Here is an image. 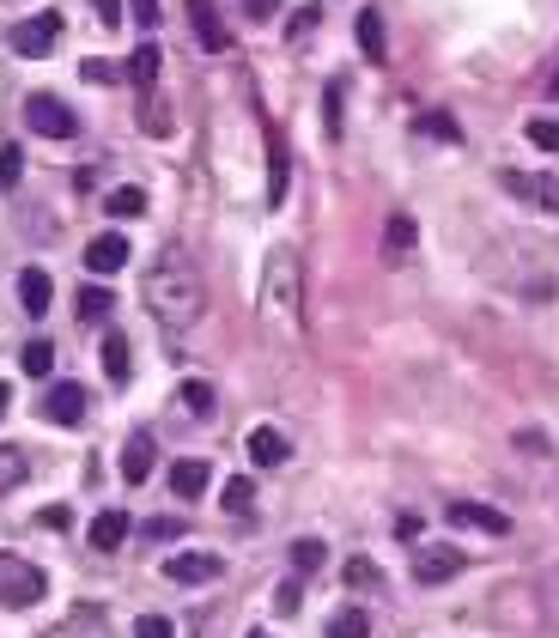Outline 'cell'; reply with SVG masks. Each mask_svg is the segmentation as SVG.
Instances as JSON below:
<instances>
[{
  "label": "cell",
  "instance_id": "6da1fadb",
  "mask_svg": "<svg viewBox=\"0 0 559 638\" xmlns=\"http://www.w3.org/2000/svg\"><path fill=\"white\" fill-rule=\"evenodd\" d=\"M141 299H146V311H153L158 328L189 335V328L201 323V311H208V280H201V268L182 256V249H165V256L146 268Z\"/></svg>",
  "mask_w": 559,
  "mask_h": 638
},
{
  "label": "cell",
  "instance_id": "7a4b0ae2",
  "mask_svg": "<svg viewBox=\"0 0 559 638\" xmlns=\"http://www.w3.org/2000/svg\"><path fill=\"white\" fill-rule=\"evenodd\" d=\"M261 316L280 328H299V249L280 244L268 256V280H261Z\"/></svg>",
  "mask_w": 559,
  "mask_h": 638
},
{
  "label": "cell",
  "instance_id": "3957f363",
  "mask_svg": "<svg viewBox=\"0 0 559 638\" xmlns=\"http://www.w3.org/2000/svg\"><path fill=\"white\" fill-rule=\"evenodd\" d=\"M43 596H49L43 566L19 560V553H0V608H37Z\"/></svg>",
  "mask_w": 559,
  "mask_h": 638
},
{
  "label": "cell",
  "instance_id": "277c9868",
  "mask_svg": "<svg viewBox=\"0 0 559 638\" xmlns=\"http://www.w3.org/2000/svg\"><path fill=\"white\" fill-rule=\"evenodd\" d=\"M25 122H31V134H49V141H74V134H79V116L55 98V91H31V98H25Z\"/></svg>",
  "mask_w": 559,
  "mask_h": 638
},
{
  "label": "cell",
  "instance_id": "5b68a950",
  "mask_svg": "<svg viewBox=\"0 0 559 638\" xmlns=\"http://www.w3.org/2000/svg\"><path fill=\"white\" fill-rule=\"evenodd\" d=\"M13 55H25V61H43V55H55V43H62V13H37L25 19V25H13Z\"/></svg>",
  "mask_w": 559,
  "mask_h": 638
},
{
  "label": "cell",
  "instance_id": "8992f818",
  "mask_svg": "<svg viewBox=\"0 0 559 638\" xmlns=\"http://www.w3.org/2000/svg\"><path fill=\"white\" fill-rule=\"evenodd\" d=\"M462 566H469V560H462V553H456V547H420V553H414V584H450V578L456 572H462Z\"/></svg>",
  "mask_w": 559,
  "mask_h": 638
},
{
  "label": "cell",
  "instance_id": "52a82bcc",
  "mask_svg": "<svg viewBox=\"0 0 559 638\" xmlns=\"http://www.w3.org/2000/svg\"><path fill=\"white\" fill-rule=\"evenodd\" d=\"M444 517L456 523V529H481V535H511V517L493 505H481V499H450V511Z\"/></svg>",
  "mask_w": 559,
  "mask_h": 638
},
{
  "label": "cell",
  "instance_id": "ba28073f",
  "mask_svg": "<svg viewBox=\"0 0 559 638\" xmlns=\"http://www.w3.org/2000/svg\"><path fill=\"white\" fill-rule=\"evenodd\" d=\"M220 572H225L220 553H170V560H165V578H170V584H213Z\"/></svg>",
  "mask_w": 559,
  "mask_h": 638
},
{
  "label": "cell",
  "instance_id": "9c48e42d",
  "mask_svg": "<svg viewBox=\"0 0 559 638\" xmlns=\"http://www.w3.org/2000/svg\"><path fill=\"white\" fill-rule=\"evenodd\" d=\"M189 25H195V37H201V49H208V55L232 49V37H225V19H220V7H213V0H189Z\"/></svg>",
  "mask_w": 559,
  "mask_h": 638
},
{
  "label": "cell",
  "instance_id": "30bf717a",
  "mask_svg": "<svg viewBox=\"0 0 559 638\" xmlns=\"http://www.w3.org/2000/svg\"><path fill=\"white\" fill-rule=\"evenodd\" d=\"M511 189V195H523V201H535V208H547V213H559V182L554 177H529V170H505L499 177Z\"/></svg>",
  "mask_w": 559,
  "mask_h": 638
},
{
  "label": "cell",
  "instance_id": "8fae6325",
  "mask_svg": "<svg viewBox=\"0 0 559 638\" xmlns=\"http://www.w3.org/2000/svg\"><path fill=\"white\" fill-rule=\"evenodd\" d=\"M86 268H91V273H116V268H128V237H122V232L91 237V244H86Z\"/></svg>",
  "mask_w": 559,
  "mask_h": 638
},
{
  "label": "cell",
  "instance_id": "7c38bea8",
  "mask_svg": "<svg viewBox=\"0 0 559 638\" xmlns=\"http://www.w3.org/2000/svg\"><path fill=\"white\" fill-rule=\"evenodd\" d=\"M287 456H292V444H287V432H280V426H256V432H249V462H256V469H280Z\"/></svg>",
  "mask_w": 559,
  "mask_h": 638
},
{
  "label": "cell",
  "instance_id": "4fadbf2b",
  "mask_svg": "<svg viewBox=\"0 0 559 638\" xmlns=\"http://www.w3.org/2000/svg\"><path fill=\"white\" fill-rule=\"evenodd\" d=\"M43 414H49L55 426H79V419H86V390H79V383H55Z\"/></svg>",
  "mask_w": 559,
  "mask_h": 638
},
{
  "label": "cell",
  "instance_id": "5bb4252c",
  "mask_svg": "<svg viewBox=\"0 0 559 638\" xmlns=\"http://www.w3.org/2000/svg\"><path fill=\"white\" fill-rule=\"evenodd\" d=\"M49 638H110V614L104 608H74Z\"/></svg>",
  "mask_w": 559,
  "mask_h": 638
},
{
  "label": "cell",
  "instance_id": "9a60e30c",
  "mask_svg": "<svg viewBox=\"0 0 559 638\" xmlns=\"http://www.w3.org/2000/svg\"><path fill=\"white\" fill-rule=\"evenodd\" d=\"M208 481H213L208 462H195V456L170 462V493H177V499H201V493H208Z\"/></svg>",
  "mask_w": 559,
  "mask_h": 638
},
{
  "label": "cell",
  "instance_id": "2e32d148",
  "mask_svg": "<svg viewBox=\"0 0 559 638\" xmlns=\"http://www.w3.org/2000/svg\"><path fill=\"white\" fill-rule=\"evenodd\" d=\"M122 541H128V511H98L91 517V547L98 553H116Z\"/></svg>",
  "mask_w": 559,
  "mask_h": 638
},
{
  "label": "cell",
  "instance_id": "e0dca14e",
  "mask_svg": "<svg viewBox=\"0 0 559 638\" xmlns=\"http://www.w3.org/2000/svg\"><path fill=\"white\" fill-rule=\"evenodd\" d=\"M110 311H116V292L110 287H79V299H74L79 323H110Z\"/></svg>",
  "mask_w": 559,
  "mask_h": 638
},
{
  "label": "cell",
  "instance_id": "ac0fdd59",
  "mask_svg": "<svg viewBox=\"0 0 559 638\" xmlns=\"http://www.w3.org/2000/svg\"><path fill=\"white\" fill-rule=\"evenodd\" d=\"M31 481V450H19V444H0V499L13 493V486Z\"/></svg>",
  "mask_w": 559,
  "mask_h": 638
},
{
  "label": "cell",
  "instance_id": "d6986e66",
  "mask_svg": "<svg viewBox=\"0 0 559 638\" xmlns=\"http://www.w3.org/2000/svg\"><path fill=\"white\" fill-rule=\"evenodd\" d=\"M49 273H43V268H25V273H19V304H25V316H43V311H49Z\"/></svg>",
  "mask_w": 559,
  "mask_h": 638
},
{
  "label": "cell",
  "instance_id": "ffe728a7",
  "mask_svg": "<svg viewBox=\"0 0 559 638\" xmlns=\"http://www.w3.org/2000/svg\"><path fill=\"white\" fill-rule=\"evenodd\" d=\"M146 474H153V438H128L122 444V481L141 486Z\"/></svg>",
  "mask_w": 559,
  "mask_h": 638
},
{
  "label": "cell",
  "instance_id": "44dd1931",
  "mask_svg": "<svg viewBox=\"0 0 559 638\" xmlns=\"http://www.w3.org/2000/svg\"><path fill=\"white\" fill-rule=\"evenodd\" d=\"M287 177H292V165H287V141L273 134V146H268V208H280V201H287Z\"/></svg>",
  "mask_w": 559,
  "mask_h": 638
},
{
  "label": "cell",
  "instance_id": "7402d4cb",
  "mask_svg": "<svg viewBox=\"0 0 559 638\" xmlns=\"http://www.w3.org/2000/svg\"><path fill=\"white\" fill-rule=\"evenodd\" d=\"M158 67H165V55H158V43H141V49L128 55V79H134V86H141V91H153Z\"/></svg>",
  "mask_w": 559,
  "mask_h": 638
},
{
  "label": "cell",
  "instance_id": "603a6c76",
  "mask_svg": "<svg viewBox=\"0 0 559 638\" xmlns=\"http://www.w3.org/2000/svg\"><path fill=\"white\" fill-rule=\"evenodd\" d=\"M359 49H365V61H390V49H383V19L371 7L359 13Z\"/></svg>",
  "mask_w": 559,
  "mask_h": 638
},
{
  "label": "cell",
  "instance_id": "cb8c5ba5",
  "mask_svg": "<svg viewBox=\"0 0 559 638\" xmlns=\"http://www.w3.org/2000/svg\"><path fill=\"white\" fill-rule=\"evenodd\" d=\"M104 371H110L116 383L134 371V347H128V335H104Z\"/></svg>",
  "mask_w": 559,
  "mask_h": 638
},
{
  "label": "cell",
  "instance_id": "d4e9b609",
  "mask_svg": "<svg viewBox=\"0 0 559 638\" xmlns=\"http://www.w3.org/2000/svg\"><path fill=\"white\" fill-rule=\"evenodd\" d=\"M414 220H407V213H395V220H390V232H383V249H390V261H402L407 256V249H414Z\"/></svg>",
  "mask_w": 559,
  "mask_h": 638
},
{
  "label": "cell",
  "instance_id": "484cf974",
  "mask_svg": "<svg viewBox=\"0 0 559 638\" xmlns=\"http://www.w3.org/2000/svg\"><path fill=\"white\" fill-rule=\"evenodd\" d=\"M104 208L116 213V220H134V213H146V195L134 189V182H122V189H110V195H104Z\"/></svg>",
  "mask_w": 559,
  "mask_h": 638
},
{
  "label": "cell",
  "instance_id": "4316f807",
  "mask_svg": "<svg viewBox=\"0 0 559 638\" xmlns=\"http://www.w3.org/2000/svg\"><path fill=\"white\" fill-rule=\"evenodd\" d=\"M414 128H420V134H432V141H444V146H456V141H462V128H456V122L444 116V110H426V116H420Z\"/></svg>",
  "mask_w": 559,
  "mask_h": 638
},
{
  "label": "cell",
  "instance_id": "83f0119b",
  "mask_svg": "<svg viewBox=\"0 0 559 638\" xmlns=\"http://www.w3.org/2000/svg\"><path fill=\"white\" fill-rule=\"evenodd\" d=\"M19 177H25V153L19 146H0V195H13Z\"/></svg>",
  "mask_w": 559,
  "mask_h": 638
},
{
  "label": "cell",
  "instance_id": "f1b7e54d",
  "mask_svg": "<svg viewBox=\"0 0 559 638\" xmlns=\"http://www.w3.org/2000/svg\"><path fill=\"white\" fill-rule=\"evenodd\" d=\"M19 365H25L31 378H49V365H55V347H49V340H25V352H19Z\"/></svg>",
  "mask_w": 559,
  "mask_h": 638
},
{
  "label": "cell",
  "instance_id": "f546056e",
  "mask_svg": "<svg viewBox=\"0 0 559 638\" xmlns=\"http://www.w3.org/2000/svg\"><path fill=\"white\" fill-rule=\"evenodd\" d=\"M365 633H371V620H365L359 608H340L335 620H328V638H365Z\"/></svg>",
  "mask_w": 559,
  "mask_h": 638
},
{
  "label": "cell",
  "instance_id": "4dcf8cb0",
  "mask_svg": "<svg viewBox=\"0 0 559 638\" xmlns=\"http://www.w3.org/2000/svg\"><path fill=\"white\" fill-rule=\"evenodd\" d=\"M182 407H189V414H213V383L189 378L182 383Z\"/></svg>",
  "mask_w": 559,
  "mask_h": 638
},
{
  "label": "cell",
  "instance_id": "1f68e13d",
  "mask_svg": "<svg viewBox=\"0 0 559 638\" xmlns=\"http://www.w3.org/2000/svg\"><path fill=\"white\" fill-rule=\"evenodd\" d=\"M249 505H256V481H249V474L225 481V511H249Z\"/></svg>",
  "mask_w": 559,
  "mask_h": 638
},
{
  "label": "cell",
  "instance_id": "d6a6232c",
  "mask_svg": "<svg viewBox=\"0 0 559 638\" xmlns=\"http://www.w3.org/2000/svg\"><path fill=\"white\" fill-rule=\"evenodd\" d=\"M141 122H146V128H153V134H170V110H165V98H158V91H146Z\"/></svg>",
  "mask_w": 559,
  "mask_h": 638
},
{
  "label": "cell",
  "instance_id": "836d02e7",
  "mask_svg": "<svg viewBox=\"0 0 559 638\" xmlns=\"http://www.w3.org/2000/svg\"><path fill=\"white\" fill-rule=\"evenodd\" d=\"M323 560H328L323 541H292V566H299V572H316Z\"/></svg>",
  "mask_w": 559,
  "mask_h": 638
},
{
  "label": "cell",
  "instance_id": "e575fe53",
  "mask_svg": "<svg viewBox=\"0 0 559 638\" xmlns=\"http://www.w3.org/2000/svg\"><path fill=\"white\" fill-rule=\"evenodd\" d=\"M529 141L541 146V153H559V122L554 116H535L529 122Z\"/></svg>",
  "mask_w": 559,
  "mask_h": 638
},
{
  "label": "cell",
  "instance_id": "d590c367",
  "mask_svg": "<svg viewBox=\"0 0 559 638\" xmlns=\"http://www.w3.org/2000/svg\"><path fill=\"white\" fill-rule=\"evenodd\" d=\"M347 584L353 590H371V584H378V566L365 560V553H353V560H347Z\"/></svg>",
  "mask_w": 559,
  "mask_h": 638
},
{
  "label": "cell",
  "instance_id": "8d00e7d4",
  "mask_svg": "<svg viewBox=\"0 0 559 638\" xmlns=\"http://www.w3.org/2000/svg\"><path fill=\"white\" fill-rule=\"evenodd\" d=\"M340 91H347V86H340V79H335V86H328V98H323V122H328V141H340Z\"/></svg>",
  "mask_w": 559,
  "mask_h": 638
},
{
  "label": "cell",
  "instance_id": "74e56055",
  "mask_svg": "<svg viewBox=\"0 0 559 638\" xmlns=\"http://www.w3.org/2000/svg\"><path fill=\"white\" fill-rule=\"evenodd\" d=\"M134 638H170V620L165 614H146V620H134Z\"/></svg>",
  "mask_w": 559,
  "mask_h": 638
},
{
  "label": "cell",
  "instance_id": "f35d334b",
  "mask_svg": "<svg viewBox=\"0 0 559 638\" xmlns=\"http://www.w3.org/2000/svg\"><path fill=\"white\" fill-rule=\"evenodd\" d=\"M79 74H86L91 86H110V79H122L116 67H110V61H86V67H79Z\"/></svg>",
  "mask_w": 559,
  "mask_h": 638
},
{
  "label": "cell",
  "instance_id": "ab89813d",
  "mask_svg": "<svg viewBox=\"0 0 559 638\" xmlns=\"http://www.w3.org/2000/svg\"><path fill=\"white\" fill-rule=\"evenodd\" d=\"M316 19H323V7H304V13H299V19H292V25H287V37H304V31L316 25Z\"/></svg>",
  "mask_w": 559,
  "mask_h": 638
},
{
  "label": "cell",
  "instance_id": "60d3db41",
  "mask_svg": "<svg viewBox=\"0 0 559 638\" xmlns=\"http://www.w3.org/2000/svg\"><path fill=\"white\" fill-rule=\"evenodd\" d=\"M91 13L104 19V25H122V0H91Z\"/></svg>",
  "mask_w": 559,
  "mask_h": 638
},
{
  "label": "cell",
  "instance_id": "b9f144b4",
  "mask_svg": "<svg viewBox=\"0 0 559 638\" xmlns=\"http://www.w3.org/2000/svg\"><path fill=\"white\" fill-rule=\"evenodd\" d=\"M134 19H141V25H158V0H134Z\"/></svg>",
  "mask_w": 559,
  "mask_h": 638
},
{
  "label": "cell",
  "instance_id": "7bdbcfd3",
  "mask_svg": "<svg viewBox=\"0 0 559 638\" xmlns=\"http://www.w3.org/2000/svg\"><path fill=\"white\" fill-rule=\"evenodd\" d=\"M146 535H153V541H170V535H182V529H177V523L158 517V523H146Z\"/></svg>",
  "mask_w": 559,
  "mask_h": 638
},
{
  "label": "cell",
  "instance_id": "ee69618b",
  "mask_svg": "<svg viewBox=\"0 0 559 638\" xmlns=\"http://www.w3.org/2000/svg\"><path fill=\"white\" fill-rule=\"evenodd\" d=\"M249 7V19H273V7H280V0H244Z\"/></svg>",
  "mask_w": 559,
  "mask_h": 638
},
{
  "label": "cell",
  "instance_id": "f6af8a7d",
  "mask_svg": "<svg viewBox=\"0 0 559 638\" xmlns=\"http://www.w3.org/2000/svg\"><path fill=\"white\" fill-rule=\"evenodd\" d=\"M249 638H268V633H249Z\"/></svg>",
  "mask_w": 559,
  "mask_h": 638
},
{
  "label": "cell",
  "instance_id": "bcb514c9",
  "mask_svg": "<svg viewBox=\"0 0 559 638\" xmlns=\"http://www.w3.org/2000/svg\"><path fill=\"white\" fill-rule=\"evenodd\" d=\"M554 91H559V74H554Z\"/></svg>",
  "mask_w": 559,
  "mask_h": 638
}]
</instances>
